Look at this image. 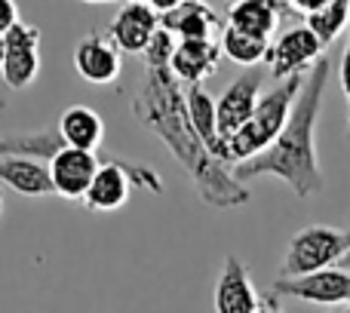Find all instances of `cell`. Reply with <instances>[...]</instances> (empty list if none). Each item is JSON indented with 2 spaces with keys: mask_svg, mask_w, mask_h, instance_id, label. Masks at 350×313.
<instances>
[{
  "mask_svg": "<svg viewBox=\"0 0 350 313\" xmlns=\"http://www.w3.org/2000/svg\"><path fill=\"white\" fill-rule=\"evenodd\" d=\"M55 133L65 141V148H77V151H98V145L105 141V120L92 108L83 105H71L68 111H62Z\"/></svg>",
  "mask_w": 350,
  "mask_h": 313,
  "instance_id": "cell-16",
  "label": "cell"
},
{
  "mask_svg": "<svg viewBox=\"0 0 350 313\" xmlns=\"http://www.w3.org/2000/svg\"><path fill=\"white\" fill-rule=\"evenodd\" d=\"M185 3V0H148V6H151L157 16H166V12H172V10H178V6Z\"/></svg>",
  "mask_w": 350,
  "mask_h": 313,
  "instance_id": "cell-26",
  "label": "cell"
},
{
  "mask_svg": "<svg viewBox=\"0 0 350 313\" xmlns=\"http://www.w3.org/2000/svg\"><path fill=\"white\" fill-rule=\"evenodd\" d=\"M86 3H111V0H86Z\"/></svg>",
  "mask_w": 350,
  "mask_h": 313,
  "instance_id": "cell-30",
  "label": "cell"
},
{
  "mask_svg": "<svg viewBox=\"0 0 350 313\" xmlns=\"http://www.w3.org/2000/svg\"><path fill=\"white\" fill-rule=\"evenodd\" d=\"M126 3H148V0H126Z\"/></svg>",
  "mask_w": 350,
  "mask_h": 313,
  "instance_id": "cell-32",
  "label": "cell"
},
{
  "mask_svg": "<svg viewBox=\"0 0 350 313\" xmlns=\"http://www.w3.org/2000/svg\"><path fill=\"white\" fill-rule=\"evenodd\" d=\"M332 313H350V304H341V308H335Z\"/></svg>",
  "mask_w": 350,
  "mask_h": 313,
  "instance_id": "cell-29",
  "label": "cell"
},
{
  "mask_svg": "<svg viewBox=\"0 0 350 313\" xmlns=\"http://www.w3.org/2000/svg\"><path fill=\"white\" fill-rule=\"evenodd\" d=\"M304 25L320 37L323 46H329L332 40H338L341 31L350 28V0H329L323 10H317L314 16H308Z\"/></svg>",
  "mask_w": 350,
  "mask_h": 313,
  "instance_id": "cell-21",
  "label": "cell"
},
{
  "mask_svg": "<svg viewBox=\"0 0 350 313\" xmlns=\"http://www.w3.org/2000/svg\"><path fill=\"white\" fill-rule=\"evenodd\" d=\"M185 98H187V114H191V123H193V129H197L200 141L209 148L212 156H218V160L228 166V141L218 133L215 98H212L203 86H187Z\"/></svg>",
  "mask_w": 350,
  "mask_h": 313,
  "instance_id": "cell-18",
  "label": "cell"
},
{
  "mask_svg": "<svg viewBox=\"0 0 350 313\" xmlns=\"http://www.w3.org/2000/svg\"><path fill=\"white\" fill-rule=\"evenodd\" d=\"M218 62H221V46L215 40H178L170 71L178 83L203 86V80L218 71Z\"/></svg>",
  "mask_w": 350,
  "mask_h": 313,
  "instance_id": "cell-14",
  "label": "cell"
},
{
  "mask_svg": "<svg viewBox=\"0 0 350 313\" xmlns=\"http://www.w3.org/2000/svg\"><path fill=\"white\" fill-rule=\"evenodd\" d=\"M329 0H289V6L295 12H304V16H314L317 10H323V6H326Z\"/></svg>",
  "mask_w": 350,
  "mask_h": 313,
  "instance_id": "cell-25",
  "label": "cell"
},
{
  "mask_svg": "<svg viewBox=\"0 0 350 313\" xmlns=\"http://www.w3.org/2000/svg\"><path fill=\"white\" fill-rule=\"evenodd\" d=\"M261 98V74L258 71H246L221 92V98L215 102V114H218V133L228 141L237 129H243L249 123V117L255 114V105Z\"/></svg>",
  "mask_w": 350,
  "mask_h": 313,
  "instance_id": "cell-11",
  "label": "cell"
},
{
  "mask_svg": "<svg viewBox=\"0 0 350 313\" xmlns=\"http://www.w3.org/2000/svg\"><path fill=\"white\" fill-rule=\"evenodd\" d=\"M160 31V16L148 3H126L120 6L114 18L108 25V37L114 40V46L120 53L142 55L148 49V43L154 40V34Z\"/></svg>",
  "mask_w": 350,
  "mask_h": 313,
  "instance_id": "cell-12",
  "label": "cell"
},
{
  "mask_svg": "<svg viewBox=\"0 0 350 313\" xmlns=\"http://www.w3.org/2000/svg\"><path fill=\"white\" fill-rule=\"evenodd\" d=\"M261 295L252 286L249 267L237 255H228L215 283V313H255Z\"/></svg>",
  "mask_w": 350,
  "mask_h": 313,
  "instance_id": "cell-13",
  "label": "cell"
},
{
  "mask_svg": "<svg viewBox=\"0 0 350 313\" xmlns=\"http://www.w3.org/2000/svg\"><path fill=\"white\" fill-rule=\"evenodd\" d=\"M18 22H22V18H18V6H16V0H0V34L6 37Z\"/></svg>",
  "mask_w": 350,
  "mask_h": 313,
  "instance_id": "cell-24",
  "label": "cell"
},
{
  "mask_svg": "<svg viewBox=\"0 0 350 313\" xmlns=\"http://www.w3.org/2000/svg\"><path fill=\"white\" fill-rule=\"evenodd\" d=\"M0 185L12 187L22 197H49V193H55L46 163L28 160V156H0Z\"/></svg>",
  "mask_w": 350,
  "mask_h": 313,
  "instance_id": "cell-17",
  "label": "cell"
},
{
  "mask_svg": "<svg viewBox=\"0 0 350 313\" xmlns=\"http://www.w3.org/2000/svg\"><path fill=\"white\" fill-rule=\"evenodd\" d=\"M172 53H175V37L160 28L154 34V40L148 43V49L142 53V62H145V68H170Z\"/></svg>",
  "mask_w": 350,
  "mask_h": 313,
  "instance_id": "cell-22",
  "label": "cell"
},
{
  "mask_svg": "<svg viewBox=\"0 0 350 313\" xmlns=\"http://www.w3.org/2000/svg\"><path fill=\"white\" fill-rule=\"evenodd\" d=\"M3 55H6V37L0 34V68H3Z\"/></svg>",
  "mask_w": 350,
  "mask_h": 313,
  "instance_id": "cell-28",
  "label": "cell"
},
{
  "mask_svg": "<svg viewBox=\"0 0 350 313\" xmlns=\"http://www.w3.org/2000/svg\"><path fill=\"white\" fill-rule=\"evenodd\" d=\"M323 40L308 28V25H292L286 28L277 40L267 49V68L277 80L286 77H298V74H308L317 62L323 59Z\"/></svg>",
  "mask_w": 350,
  "mask_h": 313,
  "instance_id": "cell-6",
  "label": "cell"
},
{
  "mask_svg": "<svg viewBox=\"0 0 350 313\" xmlns=\"http://www.w3.org/2000/svg\"><path fill=\"white\" fill-rule=\"evenodd\" d=\"M280 10L267 0H240L228 10V25L243 34H252V37H261V40H271L273 31L280 25Z\"/></svg>",
  "mask_w": 350,
  "mask_h": 313,
  "instance_id": "cell-19",
  "label": "cell"
},
{
  "mask_svg": "<svg viewBox=\"0 0 350 313\" xmlns=\"http://www.w3.org/2000/svg\"><path fill=\"white\" fill-rule=\"evenodd\" d=\"M301 83H304V74L277 80V86L258 98L255 114L249 117V123L228 139V166L230 163L240 166V163L258 156L261 151H267L277 141V135L283 133L286 120L292 114V105H295L298 92H301Z\"/></svg>",
  "mask_w": 350,
  "mask_h": 313,
  "instance_id": "cell-3",
  "label": "cell"
},
{
  "mask_svg": "<svg viewBox=\"0 0 350 313\" xmlns=\"http://www.w3.org/2000/svg\"><path fill=\"white\" fill-rule=\"evenodd\" d=\"M255 313H283V308H280L277 295H273V292H271V295H265V298H261V304H258V310H255Z\"/></svg>",
  "mask_w": 350,
  "mask_h": 313,
  "instance_id": "cell-27",
  "label": "cell"
},
{
  "mask_svg": "<svg viewBox=\"0 0 350 313\" xmlns=\"http://www.w3.org/2000/svg\"><path fill=\"white\" fill-rule=\"evenodd\" d=\"M221 55H228L234 65H243V68H255L258 62L267 59V49H271V40H261V37H252V34H243V31L230 28L224 25L221 31Z\"/></svg>",
  "mask_w": 350,
  "mask_h": 313,
  "instance_id": "cell-20",
  "label": "cell"
},
{
  "mask_svg": "<svg viewBox=\"0 0 350 313\" xmlns=\"http://www.w3.org/2000/svg\"><path fill=\"white\" fill-rule=\"evenodd\" d=\"M3 83L10 90L22 92L40 74V28L28 22H18L16 28L6 34V55H3Z\"/></svg>",
  "mask_w": 350,
  "mask_h": 313,
  "instance_id": "cell-8",
  "label": "cell"
},
{
  "mask_svg": "<svg viewBox=\"0 0 350 313\" xmlns=\"http://www.w3.org/2000/svg\"><path fill=\"white\" fill-rule=\"evenodd\" d=\"M338 77H341V92H345V102H347V139H350V28H347V43H345V53H341Z\"/></svg>",
  "mask_w": 350,
  "mask_h": 313,
  "instance_id": "cell-23",
  "label": "cell"
},
{
  "mask_svg": "<svg viewBox=\"0 0 350 313\" xmlns=\"http://www.w3.org/2000/svg\"><path fill=\"white\" fill-rule=\"evenodd\" d=\"M329 71H332V62L323 55L304 74L301 92L292 105V114L286 120L283 133L277 135V141L267 151L234 166L237 181L246 185L249 178L271 175V178L286 181L295 197H314V193L323 191V166L320 154H317V117H320L323 96H326Z\"/></svg>",
  "mask_w": 350,
  "mask_h": 313,
  "instance_id": "cell-2",
  "label": "cell"
},
{
  "mask_svg": "<svg viewBox=\"0 0 350 313\" xmlns=\"http://www.w3.org/2000/svg\"><path fill=\"white\" fill-rule=\"evenodd\" d=\"M345 264H350V252H347V258H345Z\"/></svg>",
  "mask_w": 350,
  "mask_h": 313,
  "instance_id": "cell-33",
  "label": "cell"
},
{
  "mask_svg": "<svg viewBox=\"0 0 350 313\" xmlns=\"http://www.w3.org/2000/svg\"><path fill=\"white\" fill-rule=\"evenodd\" d=\"M0 215H3V193H0Z\"/></svg>",
  "mask_w": 350,
  "mask_h": 313,
  "instance_id": "cell-31",
  "label": "cell"
},
{
  "mask_svg": "<svg viewBox=\"0 0 350 313\" xmlns=\"http://www.w3.org/2000/svg\"><path fill=\"white\" fill-rule=\"evenodd\" d=\"M133 117L170 148L181 169L191 175L203 203L215 209H234V206L249 203V187L237 181L234 172L200 141L191 114H187V98L170 68L145 71V80L133 98Z\"/></svg>",
  "mask_w": 350,
  "mask_h": 313,
  "instance_id": "cell-1",
  "label": "cell"
},
{
  "mask_svg": "<svg viewBox=\"0 0 350 313\" xmlns=\"http://www.w3.org/2000/svg\"><path fill=\"white\" fill-rule=\"evenodd\" d=\"M74 71L96 86H111L123 71V53L108 34H86L74 46Z\"/></svg>",
  "mask_w": 350,
  "mask_h": 313,
  "instance_id": "cell-10",
  "label": "cell"
},
{
  "mask_svg": "<svg viewBox=\"0 0 350 313\" xmlns=\"http://www.w3.org/2000/svg\"><path fill=\"white\" fill-rule=\"evenodd\" d=\"M133 187L151 193H163V178L157 169L139 166V163H126L120 156H105L98 166L96 178H92L90 191L83 197V206L90 212H114L126 206Z\"/></svg>",
  "mask_w": 350,
  "mask_h": 313,
  "instance_id": "cell-4",
  "label": "cell"
},
{
  "mask_svg": "<svg viewBox=\"0 0 350 313\" xmlns=\"http://www.w3.org/2000/svg\"><path fill=\"white\" fill-rule=\"evenodd\" d=\"M98 154L92 151H77V148H62L53 160L46 163L53 191L65 200H80L83 203L86 191H90L92 178L98 172Z\"/></svg>",
  "mask_w": 350,
  "mask_h": 313,
  "instance_id": "cell-9",
  "label": "cell"
},
{
  "mask_svg": "<svg viewBox=\"0 0 350 313\" xmlns=\"http://www.w3.org/2000/svg\"><path fill=\"white\" fill-rule=\"evenodd\" d=\"M221 25L218 12L203 0H185L178 10L160 16V28L178 40H212V31Z\"/></svg>",
  "mask_w": 350,
  "mask_h": 313,
  "instance_id": "cell-15",
  "label": "cell"
},
{
  "mask_svg": "<svg viewBox=\"0 0 350 313\" xmlns=\"http://www.w3.org/2000/svg\"><path fill=\"white\" fill-rule=\"evenodd\" d=\"M271 292L277 298H295V301L338 308V304H350V271L329 267V271L308 273V277L277 280Z\"/></svg>",
  "mask_w": 350,
  "mask_h": 313,
  "instance_id": "cell-7",
  "label": "cell"
},
{
  "mask_svg": "<svg viewBox=\"0 0 350 313\" xmlns=\"http://www.w3.org/2000/svg\"><path fill=\"white\" fill-rule=\"evenodd\" d=\"M350 252V234L329 224H310V228L298 230L289 240L283 267H280V280L292 277H308V273H320L345 261Z\"/></svg>",
  "mask_w": 350,
  "mask_h": 313,
  "instance_id": "cell-5",
  "label": "cell"
}]
</instances>
